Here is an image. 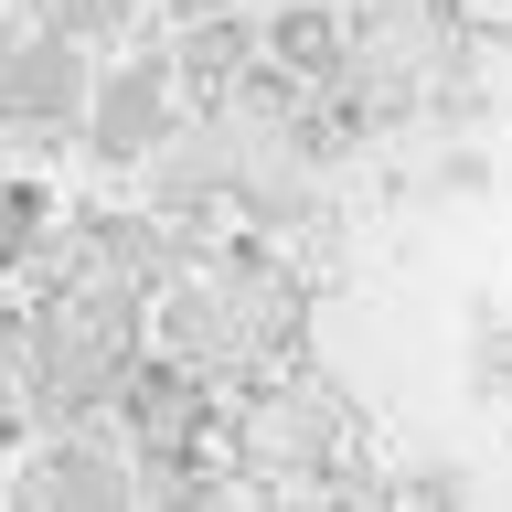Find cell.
Here are the masks:
<instances>
[{
  "label": "cell",
  "instance_id": "obj_1",
  "mask_svg": "<svg viewBox=\"0 0 512 512\" xmlns=\"http://www.w3.org/2000/svg\"><path fill=\"white\" fill-rule=\"evenodd\" d=\"M86 128H96V150H107V160H139L160 128H171V86H160L150 64H128L118 86L96 96V118H86Z\"/></svg>",
  "mask_w": 512,
  "mask_h": 512
},
{
  "label": "cell",
  "instance_id": "obj_2",
  "mask_svg": "<svg viewBox=\"0 0 512 512\" xmlns=\"http://www.w3.org/2000/svg\"><path fill=\"white\" fill-rule=\"evenodd\" d=\"M32 491H86V502H118V459H86V448H54V459L32 470Z\"/></svg>",
  "mask_w": 512,
  "mask_h": 512
},
{
  "label": "cell",
  "instance_id": "obj_4",
  "mask_svg": "<svg viewBox=\"0 0 512 512\" xmlns=\"http://www.w3.org/2000/svg\"><path fill=\"white\" fill-rule=\"evenodd\" d=\"M320 43H331V22H320V11H288V22H278V54H320Z\"/></svg>",
  "mask_w": 512,
  "mask_h": 512
},
{
  "label": "cell",
  "instance_id": "obj_3",
  "mask_svg": "<svg viewBox=\"0 0 512 512\" xmlns=\"http://www.w3.org/2000/svg\"><path fill=\"white\" fill-rule=\"evenodd\" d=\"M43 246V192L32 182H0V267H22Z\"/></svg>",
  "mask_w": 512,
  "mask_h": 512
}]
</instances>
